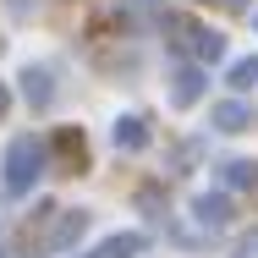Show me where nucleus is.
I'll return each mask as SVG.
<instances>
[{"label": "nucleus", "instance_id": "7ed1b4c3", "mask_svg": "<svg viewBox=\"0 0 258 258\" xmlns=\"http://www.w3.org/2000/svg\"><path fill=\"white\" fill-rule=\"evenodd\" d=\"M198 220H209V225H225V220H231V204H225V198H198Z\"/></svg>", "mask_w": 258, "mask_h": 258}, {"label": "nucleus", "instance_id": "39448f33", "mask_svg": "<svg viewBox=\"0 0 258 258\" xmlns=\"http://www.w3.org/2000/svg\"><path fill=\"white\" fill-rule=\"evenodd\" d=\"M83 225H88V214H66V220H60V231L50 236V247H66V242H77V236H83Z\"/></svg>", "mask_w": 258, "mask_h": 258}, {"label": "nucleus", "instance_id": "0eeeda50", "mask_svg": "<svg viewBox=\"0 0 258 258\" xmlns=\"http://www.w3.org/2000/svg\"><path fill=\"white\" fill-rule=\"evenodd\" d=\"M253 77H258V55H253V60H236V66H231V83H236V88H247Z\"/></svg>", "mask_w": 258, "mask_h": 258}, {"label": "nucleus", "instance_id": "f03ea898", "mask_svg": "<svg viewBox=\"0 0 258 258\" xmlns=\"http://www.w3.org/2000/svg\"><path fill=\"white\" fill-rule=\"evenodd\" d=\"M198 94H204V77H198V72H176V88H170V99H176V104H192Z\"/></svg>", "mask_w": 258, "mask_h": 258}, {"label": "nucleus", "instance_id": "f257e3e1", "mask_svg": "<svg viewBox=\"0 0 258 258\" xmlns=\"http://www.w3.org/2000/svg\"><path fill=\"white\" fill-rule=\"evenodd\" d=\"M33 165H39V143L17 138L11 143V165H6V192H28L33 187Z\"/></svg>", "mask_w": 258, "mask_h": 258}, {"label": "nucleus", "instance_id": "20e7f679", "mask_svg": "<svg viewBox=\"0 0 258 258\" xmlns=\"http://www.w3.org/2000/svg\"><path fill=\"white\" fill-rule=\"evenodd\" d=\"M214 126H220V132H242V126H247V110H242V104H220V110H214Z\"/></svg>", "mask_w": 258, "mask_h": 258}, {"label": "nucleus", "instance_id": "6e6552de", "mask_svg": "<svg viewBox=\"0 0 258 258\" xmlns=\"http://www.w3.org/2000/svg\"><path fill=\"white\" fill-rule=\"evenodd\" d=\"M115 138L132 149V143H143V126H138V121H121V132H115Z\"/></svg>", "mask_w": 258, "mask_h": 258}, {"label": "nucleus", "instance_id": "423d86ee", "mask_svg": "<svg viewBox=\"0 0 258 258\" xmlns=\"http://www.w3.org/2000/svg\"><path fill=\"white\" fill-rule=\"evenodd\" d=\"M253 176H258V165H247V159H236V165H225V181H231V187H247Z\"/></svg>", "mask_w": 258, "mask_h": 258}, {"label": "nucleus", "instance_id": "1a4fd4ad", "mask_svg": "<svg viewBox=\"0 0 258 258\" xmlns=\"http://www.w3.org/2000/svg\"><path fill=\"white\" fill-rule=\"evenodd\" d=\"M198 55L214 60V55H220V39H214V33H198Z\"/></svg>", "mask_w": 258, "mask_h": 258}]
</instances>
